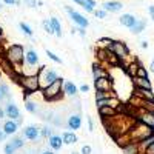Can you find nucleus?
Wrapping results in <instances>:
<instances>
[{
    "mask_svg": "<svg viewBox=\"0 0 154 154\" xmlns=\"http://www.w3.org/2000/svg\"><path fill=\"white\" fill-rule=\"evenodd\" d=\"M25 53H26V51H25V46L16 43V45L8 46L5 49L3 56H5V59L11 63V65L14 66V69L17 72H22L20 68H23V65H25Z\"/></svg>",
    "mask_w": 154,
    "mask_h": 154,
    "instance_id": "nucleus-1",
    "label": "nucleus"
},
{
    "mask_svg": "<svg viewBox=\"0 0 154 154\" xmlns=\"http://www.w3.org/2000/svg\"><path fill=\"white\" fill-rule=\"evenodd\" d=\"M14 80L22 86V89L25 91V96H23L25 100H28L29 96L40 91V83H38V75L37 74L35 75H23V74L19 72L14 77Z\"/></svg>",
    "mask_w": 154,
    "mask_h": 154,
    "instance_id": "nucleus-2",
    "label": "nucleus"
},
{
    "mask_svg": "<svg viewBox=\"0 0 154 154\" xmlns=\"http://www.w3.org/2000/svg\"><path fill=\"white\" fill-rule=\"evenodd\" d=\"M152 134H154V130H151V128H148L146 125L140 123V122H137V120H136V123L131 126V130L128 131V136H130V139H131L133 143L143 142L145 139L151 137Z\"/></svg>",
    "mask_w": 154,
    "mask_h": 154,
    "instance_id": "nucleus-3",
    "label": "nucleus"
},
{
    "mask_svg": "<svg viewBox=\"0 0 154 154\" xmlns=\"http://www.w3.org/2000/svg\"><path fill=\"white\" fill-rule=\"evenodd\" d=\"M63 82H65V79H62V77H59V79L56 82H53L49 86H46L45 89H42V97L48 102H54V100H59L62 99L63 96V91H62V88H63Z\"/></svg>",
    "mask_w": 154,
    "mask_h": 154,
    "instance_id": "nucleus-4",
    "label": "nucleus"
},
{
    "mask_svg": "<svg viewBox=\"0 0 154 154\" xmlns=\"http://www.w3.org/2000/svg\"><path fill=\"white\" fill-rule=\"evenodd\" d=\"M37 75H38V83H40V91L59 79V74L48 66H40V71Z\"/></svg>",
    "mask_w": 154,
    "mask_h": 154,
    "instance_id": "nucleus-5",
    "label": "nucleus"
},
{
    "mask_svg": "<svg viewBox=\"0 0 154 154\" xmlns=\"http://www.w3.org/2000/svg\"><path fill=\"white\" fill-rule=\"evenodd\" d=\"M134 112L131 114L133 117L140 122L146 125L148 128H151V130H154V111L151 109H145V108H137V109H133Z\"/></svg>",
    "mask_w": 154,
    "mask_h": 154,
    "instance_id": "nucleus-6",
    "label": "nucleus"
},
{
    "mask_svg": "<svg viewBox=\"0 0 154 154\" xmlns=\"http://www.w3.org/2000/svg\"><path fill=\"white\" fill-rule=\"evenodd\" d=\"M109 51L120 60V65L128 59V56H130V49H128L126 43L125 42H120V40H114L109 46Z\"/></svg>",
    "mask_w": 154,
    "mask_h": 154,
    "instance_id": "nucleus-7",
    "label": "nucleus"
},
{
    "mask_svg": "<svg viewBox=\"0 0 154 154\" xmlns=\"http://www.w3.org/2000/svg\"><path fill=\"white\" fill-rule=\"evenodd\" d=\"M65 9H66V12L69 14V17H71V20L75 23V25H79L80 28H88V25H89V20L85 17V16H82L80 12H77L75 9H72L71 6H65Z\"/></svg>",
    "mask_w": 154,
    "mask_h": 154,
    "instance_id": "nucleus-8",
    "label": "nucleus"
},
{
    "mask_svg": "<svg viewBox=\"0 0 154 154\" xmlns=\"http://www.w3.org/2000/svg\"><path fill=\"white\" fill-rule=\"evenodd\" d=\"M112 86H114V80L112 77H100V79L94 80V88L96 91H112Z\"/></svg>",
    "mask_w": 154,
    "mask_h": 154,
    "instance_id": "nucleus-9",
    "label": "nucleus"
},
{
    "mask_svg": "<svg viewBox=\"0 0 154 154\" xmlns=\"http://www.w3.org/2000/svg\"><path fill=\"white\" fill-rule=\"evenodd\" d=\"M80 126H82V116L79 112L69 114L68 117H66V128H69L71 131L80 130Z\"/></svg>",
    "mask_w": 154,
    "mask_h": 154,
    "instance_id": "nucleus-10",
    "label": "nucleus"
},
{
    "mask_svg": "<svg viewBox=\"0 0 154 154\" xmlns=\"http://www.w3.org/2000/svg\"><path fill=\"white\" fill-rule=\"evenodd\" d=\"M22 137L31 140V142H37L38 137H40V130H38L37 126H34V125H29V126H26V128L23 130Z\"/></svg>",
    "mask_w": 154,
    "mask_h": 154,
    "instance_id": "nucleus-11",
    "label": "nucleus"
},
{
    "mask_svg": "<svg viewBox=\"0 0 154 154\" xmlns=\"http://www.w3.org/2000/svg\"><path fill=\"white\" fill-rule=\"evenodd\" d=\"M133 94L139 99L142 100H146V102H151V103H154V93L152 89H145V88H134Z\"/></svg>",
    "mask_w": 154,
    "mask_h": 154,
    "instance_id": "nucleus-12",
    "label": "nucleus"
},
{
    "mask_svg": "<svg viewBox=\"0 0 154 154\" xmlns=\"http://www.w3.org/2000/svg\"><path fill=\"white\" fill-rule=\"evenodd\" d=\"M5 114H6V117H9L11 120H17L20 117V109L17 108L16 103L8 102V103H5Z\"/></svg>",
    "mask_w": 154,
    "mask_h": 154,
    "instance_id": "nucleus-13",
    "label": "nucleus"
},
{
    "mask_svg": "<svg viewBox=\"0 0 154 154\" xmlns=\"http://www.w3.org/2000/svg\"><path fill=\"white\" fill-rule=\"evenodd\" d=\"M93 79H100V77H109V72H108V68L103 66V63H94L93 65Z\"/></svg>",
    "mask_w": 154,
    "mask_h": 154,
    "instance_id": "nucleus-14",
    "label": "nucleus"
},
{
    "mask_svg": "<svg viewBox=\"0 0 154 154\" xmlns=\"http://www.w3.org/2000/svg\"><path fill=\"white\" fill-rule=\"evenodd\" d=\"M25 65L31 66V68H35L38 65V54L34 49H28L26 53H25Z\"/></svg>",
    "mask_w": 154,
    "mask_h": 154,
    "instance_id": "nucleus-15",
    "label": "nucleus"
},
{
    "mask_svg": "<svg viewBox=\"0 0 154 154\" xmlns=\"http://www.w3.org/2000/svg\"><path fill=\"white\" fill-rule=\"evenodd\" d=\"M123 8V5L119 2V0H108L102 5V9H105L106 12H119Z\"/></svg>",
    "mask_w": 154,
    "mask_h": 154,
    "instance_id": "nucleus-16",
    "label": "nucleus"
},
{
    "mask_svg": "<svg viewBox=\"0 0 154 154\" xmlns=\"http://www.w3.org/2000/svg\"><path fill=\"white\" fill-rule=\"evenodd\" d=\"M62 91H63V96L74 97V96H77V91H79V88H77L71 80H65V82H63V88H62Z\"/></svg>",
    "mask_w": 154,
    "mask_h": 154,
    "instance_id": "nucleus-17",
    "label": "nucleus"
},
{
    "mask_svg": "<svg viewBox=\"0 0 154 154\" xmlns=\"http://www.w3.org/2000/svg\"><path fill=\"white\" fill-rule=\"evenodd\" d=\"M17 128H19V125L16 123V120L8 119V120H5V122H3L2 130H3V133H5L6 136H14V134L17 133Z\"/></svg>",
    "mask_w": 154,
    "mask_h": 154,
    "instance_id": "nucleus-18",
    "label": "nucleus"
},
{
    "mask_svg": "<svg viewBox=\"0 0 154 154\" xmlns=\"http://www.w3.org/2000/svg\"><path fill=\"white\" fill-rule=\"evenodd\" d=\"M133 85L134 88H145V89H152L151 80L145 77H133Z\"/></svg>",
    "mask_w": 154,
    "mask_h": 154,
    "instance_id": "nucleus-19",
    "label": "nucleus"
},
{
    "mask_svg": "<svg viewBox=\"0 0 154 154\" xmlns=\"http://www.w3.org/2000/svg\"><path fill=\"white\" fill-rule=\"evenodd\" d=\"M48 143L51 146V149H54V151H59L62 146H63V139L62 136H57V134H53L49 139H48Z\"/></svg>",
    "mask_w": 154,
    "mask_h": 154,
    "instance_id": "nucleus-20",
    "label": "nucleus"
},
{
    "mask_svg": "<svg viewBox=\"0 0 154 154\" xmlns=\"http://www.w3.org/2000/svg\"><path fill=\"white\" fill-rule=\"evenodd\" d=\"M119 22H120V25H123V26H126V28H130V29H131L134 25H136L137 19H136L133 14H123V16H120Z\"/></svg>",
    "mask_w": 154,
    "mask_h": 154,
    "instance_id": "nucleus-21",
    "label": "nucleus"
},
{
    "mask_svg": "<svg viewBox=\"0 0 154 154\" xmlns=\"http://www.w3.org/2000/svg\"><path fill=\"white\" fill-rule=\"evenodd\" d=\"M139 66H140V63H139L137 60H133V62H130V63H126L123 69H125V72L133 79V77H136V72H137V68H139Z\"/></svg>",
    "mask_w": 154,
    "mask_h": 154,
    "instance_id": "nucleus-22",
    "label": "nucleus"
},
{
    "mask_svg": "<svg viewBox=\"0 0 154 154\" xmlns=\"http://www.w3.org/2000/svg\"><path fill=\"white\" fill-rule=\"evenodd\" d=\"M99 114L102 119H111L114 116H117V111L114 108H109V106H100L99 108Z\"/></svg>",
    "mask_w": 154,
    "mask_h": 154,
    "instance_id": "nucleus-23",
    "label": "nucleus"
},
{
    "mask_svg": "<svg viewBox=\"0 0 154 154\" xmlns=\"http://www.w3.org/2000/svg\"><path fill=\"white\" fill-rule=\"evenodd\" d=\"M62 139H63V145H74L75 142H77V136H75V133L74 131H65L63 133V136H62Z\"/></svg>",
    "mask_w": 154,
    "mask_h": 154,
    "instance_id": "nucleus-24",
    "label": "nucleus"
},
{
    "mask_svg": "<svg viewBox=\"0 0 154 154\" xmlns=\"http://www.w3.org/2000/svg\"><path fill=\"white\" fill-rule=\"evenodd\" d=\"M25 109H26L28 112H31V114H38L40 106H38V103L34 102V100H25Z\"/></svg>",
    "mask_w": 154,
    "mask_h": 154,
    "instance_id": "nucleus-25",
    "label": "nucleus"
},
{
    "mask_svg": "<svg viewBox=\"0 0 154 154\" xmlns=\"http://www.w3.org/2000/svg\"><path fill=\"white\" fill-rule=\"evenodd\" d=\"M9 146L14 149V151L25 148V140H23V137H22V136H17V137H14L12 140H9Z\"/></svg>",
    "mask_w": 154,
    "mask_h": 154,
    "instance_id": "nucleus-26",
    "label": "nucleus"
},
{
    "mask_svg": "<svg viewBox=\"0 0 154 154\" xmlns=\"http://www.w3.org/2000/svg\"><path fill=\"white\" fill-rule=\"evenodd\" d=\"M49 22H51V26H53V31H54V34L57 35V37H62V25H60V22H59V19L57 17H51L49 19Z\"/></svg>",
    "mask_w": 154,
    "mask_h": 154,
    "instance_id": "nucleus-27",
    "label": "nucleus"
},
{
    "mask_svg": "<svg viewBox=\"0 0 154 154\" xmlns=\"http://www.w3.org/2000/svg\"><path fill=\"white\" fill-rule=\"evenodd\" d=\"M0 91H2V102H5V103H8V102L11 100V91L6 83H0Z\"/></svg>",
    "mask_w": 154,
    "mask_h": 154,
    "instance_id": "nucleus-28",
    "label": "nucleus"
},
{
    "mask_svg": "<svg viewBox=\"0 0 154 154\" xmlns=\"http://www.w3.org/2000/svg\"><path fill=\"white\" fill-rule=\"evenodd\" d=\"M145 26H146V22L145 20H142V19H137V22H136V25L131 28V32L133 34H140L143 29H145Z\"/></svg>",
    "mask_w": 154,
    "mask_h": 154,
    "instance_id": "nucleus-29",
    "label": "nucleus"
},
{
    "mask_svg": "<svg viewBox=\"0 0 154 154\" xmlns=\"http://www.w3.org/2000/svg\"><path fill=\"white\" fill-rule=\"evenodd\" d=\"M123 154H140V149H139V145L137 143H128L123 146Z\"/></svg>",
    "mask_w": 154,
    "mask_h": 154,
    "instance_id": "nucleus-30",
    "label": "nucleus"
},
{
    "mask_svg": "<svg viewBox=\"0 0 154 154\" xmlns=\"http://www.w3.org/2000/svg\"><path fill=\"white\" fill-rule=\"evenodd\" d=\"M19 28L22 29V32H23L25 35H28V37H32V35H34L32 28L29 26V25H28L26 22H20V23H19Z\"/></svg>",
    "mask_w": 154,
    "mask_h": 154,
    "instance_id": "nucleus-31",
    "label": "nucleus"
},
{
    "mask_svg": "<svg viewBox=\"0 0 154 154\" xmlns=\"http://www.w3.org/2000/svg\"><path fill=\"white\" fill-rule=\"evenodd\" d=\"M112 42H114L112 38H108V37H102L100 40L97 42V45H99L97 48H105V49H106V48H109V46H111V43H112Z\"/></svg>",
    "mask_w": 154,
    "mask_h": 154,
    "instance_id": "nucleus-32",
    "label": "nucleus"
},
{
    "mask_svg": "<svg viewBox=\"0 0 154 154\" xmlns=\"http://www.w3.org/2000/svg\"><path fill=\"white\" fill-rule=\"evenodd\" d=\"M51 136H53V128H51V126H43L42 128V130H40V137H51Z\"/></svg>",
    "mask_w": 154,
    "mask_h": 154,
    "instance_id": "nucleus-33",
    "label": "nucleus"
},
{
    "mask_svg": "<svg viewBox=\"0 0 154 154\" xmlns=\"http://www.w3.org/2000/svg\"><path fill=\"white\" fill-rule=\"evenodd\" d=\"M46 56H48L51 60H53V62L59 63V65H62V63H63V62H62V59H60L59 56H56V54L53 53V51H49V49H46Z\"/></svg>",
    "mask_w": 154,
    "mask_h": 154,
    "instance_id": "nucleus-34",
    "label": "nucleus"
},
{
    "mask_svg": "<svg viewBox=\"0 0 154 154\" xmlns=\"http://www.w3.org/2000/svg\"><path fill=\"white\" fill-rule=\"evenodd\" d=\"M74 3H77V5H80V6H83V9L85 11H88V12H94V8H91V6H88L86 3H85V0H72Z\"/></svg>",
    "mask_w": 154,
    "mask_h": 154,
    "instance_id": "nucleus-35",
    "label": "nucleus"
},
{
    "mask_svg": "<svg viewBox=\"0 0 154 154\" xmlns=\"http://www.w3.org/2000/svg\"><path fill=\"white\" fill-rule=\"evenodd\" d=\"M136 77H145V79H148V71H146V68H143L142 65H140V66L137 68Z\"/></svg>",
    "mask_w": 154,
    "mask_h": 154,
    "instance_id": "nucleus-36",
    "label": "nucleus"
},
{
    "mask_svg": "<svg viewBox=\"0 0 154 154\" xmlns=\"http://www.w3.org/2000/svg\"><path fill=\"white\" fill-rule=\"evenodd\" d=\"M43 28H45V31H46L48 34H54L53 26H51V22H49V20H43Z\"/></svg>",
    "mask_w": 154,
    "mask_h": 154,
    "instance_id": "nucleus-37",
    "label": "nucleus"
},
{
    "mask_svg": "<svg viewBox=\"0 0 154 154\" xmlns=\"http://www.w3.org/2000/svg\"><path fill=\"white\" fill-rule=\"evenodd\" d=\"M94 14H96L97 19H105V17H106V11H105V9H96Z\"/></svg>",
    "mask_w": 154,
    "mask_h": 154,
    "instance_id": "nucleus-38",
    "label": "nucleus"
},
{
    "mask_svg": "<svg viewBox=\"0 0 154 154\" xmlns=\"http://www.w3.org/2000/svg\"><path fill=\"white\" fill-rule=\"evenodd\" d=\"M91 152H93V148L89 145H83L82 149H80V154H91Z\"/></svg>",
    "mask_w": 154,
    "mask_h": 154,
    "instance_id": "nucleus-39",
    "label": "nucleus"
},
{
    "mask_svg": "<svg viewBox=\"0 0 154 154\" xmlns=\"http://www.w3.org/2000/svg\"><path fill=\"white\" fill-rule=\"evenodd\" d=\"M142 154H154V142L149 145V146H146L145 149H143V152Z\"/></svg>",
    "mask_w": 154,
    "mask_h": 154,
    "instance_id": "nucleus-40",
    "label": "nucleus"
},
{
    "mask_svg": "<svg viewBox=\"0 0 154 154\" xmlns=\"http://www.w3.org/2000/svg\"><path fill=\"white\" fill-rule=\"evenodd\" d=\"M25 3H26V6H29V8H35L37 6V0H23Z\"/></svg>",
    "mask_w": 154,
    "mask_h": 154,
    "instance_id": "nucleus-41",
    "label": "nucleus"
},
{
    "mask_svg": "<svg viewBox=\"0 0 154 154\" xmlns=\"http://www.w3.org/2000/svg\"><path fill=\"white\" fill-rule=\"evenodd\" d=\"M2 2H3L5 5H9V6H12V5H20L19 0H2Z\"/></svg>",
    "mask_w": 154,
    "mask_h": 154,
    "instance_id": "nucleus-42",
    "label": "nucleus"
},
{
    "mask_svg": "<svg viewBox=\"0 0 154 154\" xmlns=\"http://www.w3.org/2000/svg\"><path fill=\"white\" fill-rule=\"evenodd\" d=\"M3 152H5V154H14V149L9 146V143H6L5 148H3Z\"/></svg>",
    "mask_w": 154,
    "mask_h": 154,
    "instance_id": "nucleus-43",
    "label": "nucleus"
},
{
    "mask_svg": "<svg viewBox=\"0 0 154 154\" xmlns=\"http://www.w3.org/2000/svg\"><path fill=\"white\" fill-rule=\"evenodd\" d=\"M88 128H89V131H94V122H93V117H88Z\"/></svg>",
    "mask_w": 154,
    "mask_h": 154,
    "instance_id": "nucleus-44",
    "label": "nucleus"
},
{
    "mask_svg": "<svg viewBox=\"0 0 154 154\" xmlns=\"http://www.w3.org/2000/svg\"><path fill=\"white\" fill-rule=\"evenodd\" d=\"M79 89H80V91H82V93H88V91H89V85H86V83H83V85H82V86H80Z\"/></svg>",
    "mask_w": 154,
    "mask_h": 154,
    "instance_id": "nucleus-45",
    "label": "nucleus"
},
{
    "mask_svg": "<svg viewBox=\"0 0 154 154\" xmlns=\"http://www.w3.org/2000/svg\"><path fill=\"white\" fill-rule=\"evenodd\" d=\"M148 12H149V17L154 20V5H151V6H148Z\"/></svg>",
    "mask_w": 154,
    "mask_h": 154,
    "instance_id": "nucleus-46",
    "label": "nucleus"
},
{
    "mask_svg": "<svg viewBox=\"0 0 154 154\" xmlns=\"http://www.w3.org/2000/svg\"><path fill=\"white\" fill-rule=\"evenodd\" d=\"M85 3H86L88 6H91V8L96 6V2H94V0H85Z\"/></svg>",
    "mask_w": 154,
    "mask_h": 154,
    "instance_id": "nucleus-47",
    "label": "nucleus"
},
{
    "mask_svg": "<svg viewBox=\"0 0 154 154\" xmlns=\"http://www.w3.org/2000/svg\"><path fill=\"white\" fill-rule=\"evenodd\" d=\"M5 139H6V134L3 133V130H0V142H3Z\"/></svg>",
    "mask_w": 154,
    "mask_h": 154,
    "instance_id": "nucleus-48",
    "label": "nucleus"
},
{
    "mask_svg": "<svg viewBox=\"0 0 154 154\" xmlns=\"http://www.w3.org/2000/svg\"><path fill=\"white\" fill-rule=\"evenodd\" d=\"M5 116H6V114H5V108L0 106V120H2V119L5 117Z\"/></svg>",
    "mask_w": 154,
    "mask_h": 154,
    "instance_id": "nucleus-49",
    "label": "nucleus"
},
{
    "mask_svg": "<svg viewBox=\"0 0 154 154\" xmlns=\"http://www.w3.org/2000/svg\"><path fill=\"white\" fill-rule=\"evenodd\" d=\"M140 46H142L143 49H146V48H148V42H145V40H143V42H140Z\"/></svg>",
    "mask_w": 154,
    "mask_h": 154,
    "instance_id": "nucleus-50",
    "label": "nucleus"
},
{
    "mask_svg": "<svg viewBox=\"0 0 154 154\" xmlns=\"http://www.w3.org/2000/svg\"><path fill=\"white\" fill-rule=\"evenodd\" d=\"M40 154H54V151H49V149H43V151H40Z\"/></svg>",
    "mask_w": 154,
    "mask_h": 154,
    "instance_id": "nucleus-51",
    "label": "nucleus"
},
{
    "mask_svg": "<svg viewBox=\"0 0 154 154\" xmlns=\"http://www.w3.org/2000/svg\"><path fill=\"white\" fill-rule=\"evenodd\" d=\"M16 123H17V125H19V126H20V125H22V123H23V117H22V116H20V117H19V119H17V120H16Z\"/></svg>",
    "mask_w": 154,
    "mask_h": 154,
    "instance_id": "nucleus-52",
    "label": "nucleus"
},
{
    "mask_svg": "<svg viewBox=\"0 0 154 154\" xmlns=\"http://www.w3.org/2000/svg\"><path fill=\"white\" fill-rule=\"evenodd\" d=\"M149 71H151V72H154V59H152L151 65H149Z\"/></svg>",
    "mask_w": 154,
    "mask_h": 154,
    "instance_id": "nucleus-53",
    "label": "nucleus"
},
{
    "mask_svg": "<svg viewBox=\"0 0 154 154\" xmlns=\"http://www.w3.org/2000/svg\"><path fill=\"white\" fill-rule=\"evenodd\" d=\"M2 35H3V29H2V26H0V38H2Z\"/></svg>",
    "mask_w": 154,
    "mask_h": 154,
    "instance_id": "nucleus-54",
    "label": "nucleus"
},
{
    "mask_svg": "<svg viewBox=\"0 0 154 154\" xmlns=\"http://www.w3.org/2000/svg\"><path fill=\"white\" fill-rule=\"evenodd\" d=\"M2 8H3V3H2V2H0V9H2Z\"/></svg>",
    "mask_w": 154,
    "mask_h": 154,
    "instance_id": "nucleus-55",
    "label": "nucleus"
},
{
    "mask_svg": "<svg viewBox=\"0 0 154 154\" xmlns=\"http://www.w3.org/2000/svg\"><path fill=\"white\" fill-rule=\"evenodd\" d=\"M0 102H2V91H0Z\"/></svg>",
    "mask_w": 154,
    "mask_h": 154,
    "instance_id": "nucleus-56",
    "label": "nucleus"
},
{
    "mask_svg": "<svg viewBox=\"0 0 154 154\" xmlns=\"http://www.w3.org/2000/svg\"><path fill=\"white\" fill-rule=\"evenodd\" d=\"M71 154H80V152H77V151H74V152H71Z\"/></svg>",
    "mask_w": 154,
    "mask_h": 154,
    "instance_id": "nucleus-57",
    "label": "nucleus"
},
{
    "mask_svg": "<svg viewBox=\"0 0 154 154\" xmlns=\"http://www.w3.org/2000/svg\"><path fill=\"white\" fill-rule=\"evenodd\" d=\"M0 77H2V72H0Z\"/></svg>",
    "mask_w": 154,
    "mask_h": 154,
    "instance_id": "nucleus-58",
    "label": "nucleus"
}]
</instances>
